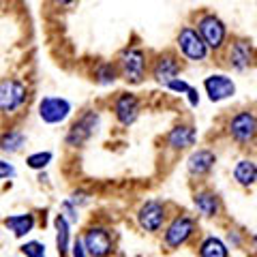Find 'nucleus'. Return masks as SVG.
<instances>
[{"instance_id":"nucleus-26","label":"nucleus","mask_w":257,"mask_h":257,"mask_svg":"<svg viewBox=\"0 0 257 257\" xmlns=\"http://www.w3.org/2000/svg\"><path fill=\"white\" fill-rule=\"evenodd\" d=\"M225 242H227V246L229 248H242L244 244H246V240H248V236L244 234L242 229H238V227H229L227 231H225Z\"/></svg>"},{"instance_id":"nucleus-20","label":"nucleus","mask_w":257,"mask_h":257,"mask_svg":"<svg viewBox=\"0 0 257 257\" xmlns=\"http://www.w3.org/2000/svg\"><path fill=\"white\" fill-rule=\"evenodd\" d=\"M28 144V135L22 131L20 126H9L0 133V152L7 157L20 155Z\"/></svg>"},{"instance_id":"nucleus-27","label":"nucleus","mask_w":257,"mask_h":257,"mask_svg":"<svg viewBox=\"0 0 257 257\" xmlns=\"http://www.w3.org/2000/svg\"><path fill=\"white\" fill-rule=\"evenodd\" d=\"M62 216H64V219H67L71 225H73V227H75V225L79 223V216H82V214H79V212H82V210H79V208L73 204V202H71V199L67 197V199H62V202H60V210H58Z\"/></svg>"},{"instance_id":"nucleus-32","label":"nucleus","mask_w":257,"mask_h":257,"mask_svg":"<svg viewBox=\"0 0 257 257\" xmlns=\"http://www.w3.org/2000/svg\"><path fill=\"white\" fill-rule=\"evenodd\" d=\"M79 3V0H47V5L56 11H69Z\"/></svg>"},{"instance_id":"nucleus-16","label":"nucleus","mask_w":257,"mask_h":257,"mask_svg":"<svg viewBox=\"0 0 257 257\" xmlns=\"http://www.w3.org/2000/svg\"><path fill=\"white\" fill-rule=\"evenodd\" d=\"M191 202L193 208L199 219H219L223 214V199L221 195L216 193L214 189H210L208 184H199L197 189H193V195H191Z\"/></svg>"},{"instance_id":"nucleus-29","label":"nucleus","mask_w":257,"mask_h":257,"mask_svg":"<svg viewBox=\"0 0 257 257\" xmlns=\"http://www.w3.org/2000/svg\"><path fill=\"white\" fill-rule=\"evenodd\" d=\"M193 84H189L187 82V79H184L182 75L180 77H176V79H172V82L170 84H167L165 86V90L167 92H172V94H178V96H184V94H187L189 92V88H191Z\"/></svg>"},{"instance_id":"nucleus-11","label":"nucleus","mask_w":257,"mask_h":257,"mask_svg":"<svg viewBox=\"0 0 257 257\" xmlns=\"http://www.w3.org/2000/svg\"><path fill=\"white\" fill-rule=\"evenodd\" d=\"M221 56H223L225 67L229 71H234V73H246L248 69H253L257 52H255V45L246 37H231Z\"/></svg>"},{"instance_id":"nucleus-3","label":"nucleus","mask_w":257,"mask_h":257,"mask_svg":"<svg viewBox=\"0 0 257 257\" xmlns=\"http://www.w3.org/2000/svg\"><path fill=\"white\" fill-rule=\"evenodd\" d=\"M32 90L26 79L18 75H9L0 79V116L3 118H18L28 107Z\"/></svg>"},{"instance_id":"nucleus-24","label":"nucleus","mask_w":257,"mask_h":257,"mask_svg":"<svg viewBox=\"0 0 257 257\" xmlns=\"http://www.w3.org/2000/svg\"><path fill=\"white\" fill-rule=\"evenodd\" d=\"M52 161H54L52 150H37V152H30L26 157V167L32 172H45L47 167L52 165Z\"/></svg>"},{"instance_id":"nucleus-6","label":"nucleus","mask_w":257,"mask_h":257,"mask_svg":"<svg viewBox=\"0 0 257 257\" xmlns=\"http://www.w3.org/2000/svg\"><path fill=\"white\" fill-rule=\"evenodd\" d=\"M101 111L96 107H86L71 120L64 131V146L69 150H79L90 142L101 128Z\"/></svg>"},{"instance_id":"nucleus-14","label":"nucleus","mask_w":257,"mask_h":257,"mask_svg":"<svg viewBox=\"0 0 257 257\" xmlns=\"http://www.w3.org/2000/svg\"><path fill=\"white\" fill-rule=\"evenodd\" d=\"M197 138V126L191 120H180L163 135V148L172 155H184V152H191L195 148Z\"/></svg>"},{"instance_id":"nucleus-34","label":"nucleus","mask_w":257,"mask_h":257,"mask_svg":"<svg viewBox=\"0 0 257 257\" xmlns=\"http://www.w3.org/2000/svg\"><path fill=\"white\" fill-rule=\"evenodd\" d=\"M248 246H251V251L257 255V231H253L251 238H248Z\"/></svg>"},{"instance_id":"nucleus-2","label":"nucleus","mask_w":257,"mask_h":257,"mask_svg":"<svg viewBox=\"0 0 257 257\" xmlns=\"http://www.w3.org/2000/svg\"><path fill=\"white\" fill-rule=\"evenodd\" d=\"M199 234V221L187 210H176L170 214L163 231H161V244L167 251H178L189 246Z\"/></svg>"},{"instance_id":"nucleus-15","label":"nucleus","mask_w":257,"mask_h":257,"mask_svg":"<svg viewBox=\"0 0 257 257\" xmlns=\"http://www.w3.org/2000/svg\"><path fill=\"white\" fill-rule=\"evenodd\" d=\"M216 161H219V155L212 148H193L189 152L187 161H184V167H187V174L191 180L204 182L214 172Z\"/></svg>"},{"instance_id":"nucleus-5","label":"nucleus","mask_w":257,"mask_h":257,"mask_svg":"<svg viewBox=\"0 0 257 257\" xmlns=\"http://www.w3.org/2000/svg\"><path fill=\"white\" fill-rule=\"evenodd\" d=\"M229 142H234L240 148H251L257 144V109L240 107L231 111L223 126Z\"/></svg>"},{"instance_id":"nucleus-22","label":"nucleus","mask_w":257,"mask_h":257,"mask_svg":"<svg viewBox=\"0 0 257 257\" xmlns=\"http://www.w3.org/2000/svg\"><path fill=\"white\" fill-rule=\"evenodd\" d=\"M73 225L58 212L54 216V231H56V251L60 257H69L71 244H73Z\"/></svg>"},{"instance_id":"nucleus-13","label":"nucleus","mask_w":257,"mask_h":257,"mask_svg":"<svg viewBox=\"0 0 257 257\" xmlns=\"http://www.w3.org/2000/svg\"><path fill=\"white\" fill-rule=\"evenodd\" d=\"M109 111H111L114 120L122 128L133 126L142 116V99H140V94H135L131 90H122V92L114 94V99L109 101Z\"/></svg>"},{"instance_id":"nucleus-23","label":"nucleus","mask_w":257,"mask_h":257,"mask_svg":"<svg viewBox=\"0 0 257 257\" xmlns=\"http://www.w3.org/2000/svg\"><path fill=\"white\" fill-rule=\"evenodd\" d=\"M197 257H229V246L221 236L206 234L197 242Z\"/></svg>"},{"instance_id":"nucleus-9","label":"nucleus","mask_w":257,"mask_h":257,"mask_svg":"<svg viewBox=\"0 0 257 257\" xmlns=\"http://www.w3.org/2000/svg\"><path fill=\"white\" fill-rule=\"evenodd\" d=\"M79 236H82V242L90 257H111L118 248L116 246V231L101 221L88 223L86 227L79 231Z\"/></svg>"},{"instance_id":"nucleus-31","label":"nucleus","mask_w":257,"mask_h":257,"mask_svg":"<svg viewBox=\"0 0 257 257\" xmlns=\"http://www.w3.org/2000/svg\"><path fill=\"white\" fill-rule=\"evenodd\" d=\"M71 257H90L88 255V251H86V246H84V242H82V236H75L73 238V244H71V253H69Z\"/></svg>"},{"instance_id":"nucleus-4","label":"nucleus","mask_w":257,"mask_h":257,"mask_svg":"<svg viewBox=\"0 0 257 257\" xmlns=\"http://www.w3.org/2000/svg\"><path fill=\"white\" fill-rule=\"evenodd\" d=\"M191 24L197 28L199 35H202L210 54L221 56L231 39L227 22H225L221 15H216L214 11H199V13H195V18H193Z\"/></svg>"},{"instance_id":"nucleus-7","label":"nucleus","mask_w":257,"mask_h":257,"mask_svg":"<svg viewBox=\"0 0 257 257\" xmlns=\"http://www.w3.org/2000/svg\"><path fill=\"white\" fill-rule=\"evenodd\" d=\"M170 214H172V210H170V204H167L165 199L148 197L138 206L133 219H135L138 229L144 231V234L161 236V231H163L167 219H170Z\"/></svg>"},{"instance_id":"nucleus-18","label":"nucleus","mask_w":257,"mask_h":257,"mask_svg":"<svg viewBox=\"0 0 257 257\" xmlns=\"http://www.w3.org/2000/svg\"><path fill=\"white\" fill-rule=\"evenodd\" d=\"M37 214L35 212H18V214H9V216H5L3 219V225L7 229L13 234V238H18V240H24L26 236H30L32 231H35L37 227Z\"/></svg>"},{"instance_id":"nucleus-1","label":"nucleus","mask_w":257,"mask_h":257,"mask_svg":"<svg viewBox=\"0 0 257 257\" xmlns=\"http://www.w3.org/2000/svg\"><path fill=\"white\" fill-rule=\"evenodd\" d=\"M116 67L120 79L128 86H142L150 79V52L140 43H128L116 54Z\"/></svg>"},{"instance_id":"nucleus-12","label":"nucleus","mask_w":257,"mask_h":257,"mask_svg":"<svg viewBox=\"0 0 257 257\" xmlns=\"http://www.w3.org/2000/svg\"><path fill=\"white\" fill-rule=\"evenodd\" d=\"M37 116L43 124L50 126H58L69 122L73 116V103L67 96H58V94H47L39 101L37 105Z\"/></svg>"},{"instance_id":"nucleus-21","label":"nucleus","mask_w":257,"mask_h":257,"mask_svg":"<svg viewBox=\"0 0 257 257\" xmlns=\"http://www.w3.org/2000/svg\"><path fill=\"white\" fill-rule=\"evenodd\" d=\"M90 79L101 88H111L120 82V73L114 60H99L90 69Z\"/></svg>"},{"instance_id":"nucleus-8","label":"nucleus","mask_w":257,"mask_h":257,"mask_svg":"<svg viewBox=\"0 0 257 257\" xmlns=\"http://www.w3.org/2000/svg\"><path fill=\"white\" fill-rule=\"evenodd\" d=\"M174 47L176 52L180 54L182 60L193 62V64H202L210 60V50L208 45L204 43L202 35L197 32V28L193 24H182L176 32V39H174Z\"/></svg>"},{"instance_id":"nucleus-17","label":"nucleus","mask_w":257,"mask_h":257,"mask_svg":"<svg viewBox=\"0 0 257 257\" xmlns=\"http://www.w3.org/2000/svg\"><path fill=\"white\" fill-rule=\"evenodd\" d=\"M202 88H204V94L208 96V101L210 103L227 101L238 90L234 77L227 75V73H210V75H206L204 82H202Z\"/></svg>"},{"instance_id":"nucleus-33","label":"nucleus","mask_w":257,"mask_h":257,"mask_svg":"<svg viewBox=\"0 0 257 257\" xmlns=\"http://www.w3.org/2000/svg\"><path fill=\"white\" fill-rule=\"evenodd\" d=\"M184 99H187L189 107H193V109H195V107L199 105V101H202V94H199V90H197L195 86H191V88H189V92L184 94Z\"/></svg>"},{"instance_id":"nucleus-25","label":"nucleus","mask_w":257,"mask_h":257,"mask_svg":"<svg viewBox=\"0 0 257 257\" xmlns=\"http://www.w3.org/2000/svg\"><path fill=\"white\" fill-rule=\"evenodd\" d=\"M20 253L24 257H47V248L41 240H24L20 246Z\"/></svg>"},{"instance_id":"nucleus-28","label":"nucleus","mask_w":257,"mask_h":257,"mask_svg":"<svg viewBox=\"0 0 257 257\" xmlns=\"http://www.w3.org/2000/svg\"><path fill=\"white\" fill-rule=\"evenodd\" d=\"M69 199L79 208V210H82V208L90 206V202H92V193L88 191V189H82V187H79V189H73V191H71Z\"/></svg>"},{"instance_id":"nucleus-19","label":"nucleus","mask_w":257,"mask_h":257,"mask_svg":"<svg viewBox=\"0 0 257 257\" xmlns=\"http://www.w3.org/2000/svg\"><path fill=\"white\" fill-rule=\"evenodd\" d=\"M231 178L240 189H253L257 184V161L251 157H240L231 167Z\"/></svg>"},{"instance_id":"nucleus-30","label":"nucleus","mask_w":257,"mask_h":257,"mask_svg":"<svg viewBox=\"0 0 257 257\" xmlns=\"http://www.w3.org/2000/svg\"><path fill=\"white\" fill-rule=\"evenodd\" d=\"M15 176H18V170H15V165L11 163L9 159H3V157H0V180H13Z\"/></svg>"},{"instance_id":"nucleus-35","label":"nucleus","mask_w":257,"mask_h":257,"mask_svg":"<svg viewBox=\"0 0 257 257\" xmlns=\"http://www.w3.org/2000/svg\"><path fill=\"white\" fill-rule=\"evenodd\" d=\"M111 257H128V255H124V253H114Z\"/></svg>"},{"instance_id":"nucleus-10","label":"nucleus","mask_w":257,"mask_h":257,"mask_svg":"<svg viewBox=\"0 0 257 257\" xmlns=\"http://www.w3.org/2000/svg\"><path fill=\"white\" fill-rule=\"evenodd\" d=\"M184 60L176 50H163L157 54H150V79L157 86L165 88L172 79L182 75Z\"/></svg>"}]
</instances>
